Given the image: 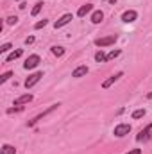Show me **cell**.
<instances>
[{
    "label": "cell",
    "instance_id": "cell-1",
    "mask_svg": "<svg viewBox=\"0 0 152 154\" xmlns=\"http://www.w3.org/2000/svg\"><path fill=\"white\" fill-rule=\"evenodd\" d=\"M114 136L116 138H123L125 134H129L131 133V124H118L116 127H114Z\"/></svg>",
    "mask_w": 152,
    "mask_h": 154
},
{
    "label": "cell",
    "instance_id": "cell-2",
    "mask_svg": "<svg viewBox=\"0 0 152 154\" xmlns=\"http://www.w3.org/2000/svg\"><path fill=\"white\" fill-rule=\"evenodd\" d=\"M118 39V36L116 34H111V36H106V38H99V39H95V45L97 47H109V45H113L114 41Z\"/></svg>",
    "mask_w": 152,
    "mask_h": 154
},
{
    "label": "cell",
    "instance_id": "cell-3",
    "mask_svg": "<svg viewBox=\"0 0 152 154\" xmlns=\"http://www.w3.org/2000/svg\"><path fill=\"white\" fill-rule=\"evenodd\" d=\"M39 61H41V59H39L38 54H32V56H29L27 61L23 63V68H25V70H32V68H36L39 65Z\"/></svg>",
    "mask_w": 152,
    "mask_h": 154
},
{
    "label": "cell",
    "instance_id": "cell-4",
    "mask_svg": "<svg viewBox=\"0 0 152 154\" xmlns=\"http://www.w3.org/2000/svg\"><path fill=\"white\" fill-rule=\"evenodd\" d=\"M59 106H61V104H52V106H50V108H48V109H45V111H43V113H39L38 116H34V118H32V120H31V122H29V127H32V125H34V124H36V122H39V120H41V118H43V116H47V115H48V113H52V111H56V109H57V108H59Z\"/></svg>",
    "mask_w": 152,
    "mask_h": 154
},
{
    "label": "cell",
    "instance_id": "cell-5",
    "mask_svg": "<svg viewBox=\"0 0 152 154\" xmlns=\"http://www.w3.org/2000/svg\"><path fill=\"white\" fill-rule=\"evenodd\" d=\"M150 136H152V125L149 124V125H145V127H143V129H141V131L138 133L136 140H138V142H147V140H149Z\"/></svg>",
    "mask_w": 152,
    "mask_h": 154
},
{
    "label": "cell",
    "instance_id": "cell-6",
    "mask_svg": "<svg viewBox=\"0 0 152 154\" xmlns=\"http://www.w3.org/2000/svg\"><path fill=\"white\" fill-rule=\"evenodd\" d=\"M136 18H138V13H136L134 9H129V11H125V13L122 14V22H125V23H132Z\"/></svg>",
    "mask_w": 152,
    "mask_h": 154
},
{
    "label": "cell",
    "instance_id": "cell-7",
    "mask_svg": "<svg viewBox=\"0 0 152 154\" xmlns=\"http://www.w3.org/2000/svg\"><path fill=\"white\" fill-rule=\"evenodd\" d=\"M72 20H74V16H72L70 13H66V14H63V16H61V18L54 23V27H56V29H61V27H65L66 23H70Z\"/></svg>",
    "mask_w": 152,
    "mask_h": 154
},
{
    "label": "cell",
    "instance_id": "cell-8",
    "mask_svg": "<svg viewBox=\"0 0 152 154\" xmlns=\"http://www.w3.org/2000/svg\"><path fill=\"white\" fill-rule=\"evenodd\" d=\"M41 77H43V72H36V74L29 75V77H27V81H25V88H27V90H29V88H32L39 79H41Z\"/></svg>",
    "mask_w": 152,
    "mask_h": 154
},
{
    "label": "cell",
    "instance_id": "cell-9",
    "mask_svg": "<svg viewBox=\"0 0 152 154\" xmlns=\"http://www.w3.org/2000/svg\"><path fill=\"white\" fill-rule=\"evenodd\" d=\"M122 75H123V72H118V74L111 75L109 79H108V81H104V82H102V88H104V90H108V88H109V86H111L113 82H116V81H118V79H120Z\"/></svg>",
    "mask_w": 152,
    "mask_h": 154
},
{
    "label": "cell",
    "instance_id": "cell-10",
    "mask_svg": "<svg viewBox=\"0 0 152 154\" xmlns=\"http://www.w3.org/2000/svg\"><path fill=\"white\" fill-rule=\"evenodd\" d=\"M91 11H93V5H91V4L81 5V7H79V11H77V16H79V18H84V16H86L88 13H91Z\"/></svg>",
    "mask_w": 152,
    "mask_h": 154
},
{
    "label": "cell",
    "instance_id": "cell-11",
    "mask_svg": "<svg viewBox=\"0 0 152 154\" xmlns=\"http://www.w3.org/2000/svg\"><path fill=\"white\" fill-rule=\"evenodd\" d=\"M86 74H88V66H86V65H81V66H77L75 70L72 72V77L79 79V77H84Z\"/></svg>",
    "mask_w": 152,
    "mask_h": 154
},
{
    "label": "cell",
    "instance_id": "cell-12",
    "mask_svg": "<svg viewBox=\"0 0 152 154\" xmlns=\"http://www.w3.org/2000/svg\"><path fill=\"white\" fill-rule=\"evenodd\" d=\"M31 100H32V95H31V93H25V95H22V97L14 99V106H22V104L31 102Z\"/></svg>",
    "mask_w": 152,
    "mask_h": 154
},
{
    "label": "cell",
    "instance_id": "cell-13",
    "mask_svg": "<svg viewBox=\"0 0 152 154\" xmlns=\"http://www.w3.org/2000/svg\"><path fill=\"white\" fill-rule=\"evenodd\" d=\"M22 54H23V50H22V48H18V50H14V52H11V54H9V56L5 57V63H11V61H14V59H18V57L22 56Z\"/></svg>",
    "mask_w": 152,
    "mask_h": 154
},
{
    "label": "cell",
    "instance_id": "cell-14",
    "mask_svg": "<svg viewBox=\"0 0 152 154\" xmlns=\"http://www.w3.org/2000/svg\"><path fill=\"white\" fill-rule=\"evenodd\" d=\"M102 20H104V13L102 11H95L91 14V23H100Z\"/></svg>",
    "mask_w": 152,
    "mask_h": 154
},
{
    "label": "cell",
    "instance_id": "cell-15",
    "mask_svg": "<svg viewBox=\"0 0 152 154\" xmlns=\"http://www.w3.org/2000/svg\"><path fill=\"white\" fill-rule=\"evenodd\" d=\"M14 152H16V149L13 145H9V143L2 145V149H0V154H14Z\"/></svg>",
    "mask_w": 152,
    "mask_h": 154
},
{
    "label": "cell",
    "instance_id": "cell-16",
    "mask_svg": "<svg viewBox=\"0 0 152 154\" xmlns=\"http://www.w3.org/2000/svg\"><path fill=\"white\" fill-rule=\"evenodd\" d=\"M95 61H97V63H106V61H108V54H104L102 50H99V52L95 54Z\"/></svg>",
    "mask_w": 152,
    "mask_h": 154
},
{
    "label": "cell",
    "instance_id": "cell-17",
    "mask_svg": "<svg viewBox=\"0 0 152 154\" xmlns=\"http://www.w3.org/2000/svg\"><path fill=\"white\" fill-rule=\"evenodd\" d=\"M52 54L57 56V57H61V56L65 54V48H63V47H52Z\"/></svg>",
    "mask_w": 152,
    "mask_h": 154
},
{
    "label": "cell",
    "instance_id": "cell-18",
    "mask_svg": "<svg viewBox=\"0 0 152 154\" xmlns=\"http://www.w3.org/2000/svg\"><path fill=\"white\" fill-rule=\"evenodd\" d=\"M41 7H43V2H38V4H36V5L32 7L31 14H32V16H38V14H39V11H41Z\"/></svg>",
    "mask_w": 152,
    "mask_h": 154
},
{
    "label": "cell",
    "instance_id": "cell-19",
    "mask_svg": "<svg viewBox=\"0 0 152 154\" xmlns=\"http://www.w3.org/2000/svg\"><path fill=\"white\" fill-rule=\"evenodd\" d=\"M11 77H13V72H5V74H2V77H0V82L4 84V82H5V81H9Z\"/></svg>",
    "mask_w": 152,
    "mask_h": 154
},
{
    "label": "cell",
    "instance_id": "cell-20",
    "mask_svg": "<svg viewBox=\"0 0 152 154\" xmlns=\"http://www.w3.org/2000/svg\"><path fill=\"white\" fill-rule=\"evenodd\" d=\"M143 115H145V109H136V111L132 113V118L136 120V118H141Z\"/></svg>",
    "mask_w": 152,
    "mask_h": 154
},
{
    "label": "cell",
    "instance_id": "cell-21",
    "mask_svg": "<svg viewBox=\"0 0 152 154\" xmlns=\"http://www.w3.org/2000/svg\"><path fill=\"white\" fill-rule=\"evenodd\" d=\"M118 56H120V50H111V52L108 54V61H109V59H114V57H118Z\"/></svg>",
    "mask_w": 152,
    "mask_h": 154
},
{
    "label": "cell",
    "instance_id": "cell-22",
    "mask_svg": "<svg viewBox=\"0 0 152 154\" xmlns=\"http://www.w3.org/2000/svg\"><path fill=\"white\" fill-rule=\"evenodd\" d=\"M47 23H48V20H41V22H38V23L34 25V29H36V31H38V29H43Z\"/></svg>",
    "mask_w": 152,
    "mask_h": 154
},
{
    "label": "cell",
    "instance_id": "cell-23",
    "mask_svg": "<svg viewBox=\"0 0 152 154\" xmlns=\"http://www.w3.org/2000/svg\"><path fill=\"white\" fill-rule=\"evenodd\" d=\"M7 50H11V43H4V45L0 47V52H2V54L7 52Z\"/></svg>",
    "mask_w": 152,
    "mask_h": 154
},
{
    "label": "cell",
    "instance_id": "cell-24",
    "mask_svg": "<svg viewBox=\"0 0 152 154\" xmlns=\"http://www.w3.org/2000/svg\"><path fill=\"white\" fill-rule=\"evenodd\" d=\"M16 22H18V18H16V16H9V18H7V23H9V25H14Z\"/></svg>",
    "mask_w": 152,
    "mask_h": 154
},
{
    "label": "cell",
    "instance_id": "cell-25",
    "mask_svg": "<svg viewBox=\"0 0 152 154\" xmlns=\"http://www.w3.org/2000/svg\"><path fill=\"white\" fill-rule=\"evenodd\" d=\"M31 43H34V36H29V38H25V45H31Z\"/></svg>",
    "mask_w": 152,
    "mask_h": 154
},
{
    "label": "cell",
    "instance_id": "cell-26",
    "mask_svg": "<svg viewBox=\"0 0 152 154\" xmlns=\"http://www.w3.org/2000/svg\"><path fill=\"white\" fill-rule=\"evenodd\" d=\"M127 154H141V149H132V151H129Z\"/></svg>",
    "mask_w": 152,
    "mask_h": 154
},
{
    "label": "cell",
    "instance_id": "cell-27",
    "mask_svg": "<svg viewBox=\"0 0 152 154\" xmlns=\"http://www.w3.org/2000/svg\"><path fill=\"white\" fill-rule=\"evenodd\" d=\"M18 2H20V0H18Z\"/></svg>",
    "mask_w": 152,
    "mask_h": 154
}]
</instances>
